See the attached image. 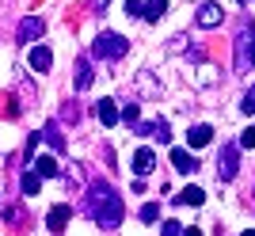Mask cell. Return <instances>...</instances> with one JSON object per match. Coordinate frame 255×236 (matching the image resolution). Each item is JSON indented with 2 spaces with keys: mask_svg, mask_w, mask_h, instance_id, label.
<instances>
[{
  "mask_svg": "<svg viewBox=\"0 0 255 236\" xmlns=\"http://www.w3.org/2000/svg\"><path fill=\"white\" fill-rule=\"evenodd\" d=\"M19 217H23L19 206H8V210H4V221H19Z\"/></svg>",
  "mask_w": 255,
  "mask_h": 236,
  "instance_id": "cell-25",
  "label": "cell"
},
{
  "mask_svg": "<svg viewBox=\"0 0 255 236\" xmlns=\"http://www.w3.org/2000/svg\"><path fill=\"white\" fill-rule=\"evenodd\" d=\"M34 168H38V175H42V179L61 175V168H57V160H53V156H38V164H34Z\"/></svg>",
  "mask_w": 255,
  "mask_h": 236,
  "instance_id": "cell-16",
  "label": "cell"
},
{
  "mask_svg": "<svg viewBox=\"0 0 255 236\" xmlns=\"http://www.w3.org/2000/svg\"><path fill=\"white\" fill-rule=\"evenodd\" d=\"M38 183H42V175L27 172V175H23V194H38Z\"/></svg>",
  "mask_w": 255,
  "mask_h": 236,
  "instance_id": "cell-18",
  "label": "cell"
},
{
  "mask_svg": "<svg viewBox=\"0 0 255 236\" xmlns=\"http://www.w3.org/2000/svg\"><path fill=\"white\" fill-rule=\"evenodd\" d=\"M50 65H53L50 46H34V50H31V69H34V73H50Z\"/></svg>",
  "mask_w": 255,
  "mask_h": 236,
  "instance_id": "cell-8",
  "label": "cell"
},
{
  "mask_svg": "<svg viewBox=\"0 0 255 236\" xmlns=\"http://www.w3.org/2000/svg\"><path fill=\"white\" fill-rule=\"evenodd\" d=\"M76 88H80V92H84V88H92V80H96V76H92V65L84 61V57H80V61H76Z\"/></svg>",
  "mask_w": 255,
  "mask_h": 236,
  "instance_id": "cell-15",
  "label": "cell"
},
{
  "mask_svg": "<svg viewBox=\"0 0 255 236\" xmlns=\"http://www.w3.org/2000/svg\"><path fill=\"white\" fill-rule=\"evenodd\" d=\"M126 15H145V4L141 0H126Z\"/></svg>",
  "mask_w": 255,
  "mask_h": 236,
  "instance_id": "cell-22",
  "label": "cell"
},
{
  "mask_svg": "<svg viewBox=\"0 0 255 236\" xmlns=\"http://www.w3.org/2000/svg\"><path fill=\"white\" fill-rule=\"evenodd\" d=\"M240 145H244V149H252V145H255V126H248L244 133H240Z\"/></svg>",
  "mask_w": 255,
  "mask_h": 236,
  "instance_id": "cell-23",
  "label": "cell"
},
{
  "mask_svg": "<svg viewBox=\"0 0 255 236\" xmlns=\"http://www.w3.org/2000/svg\"><path fill=\"white\" fill-rule=\"evenodd\" d=\"M152 164H156V152H152V149H137V152H133V172H137V175H149Z\"/></svg>",
  "mask_w": 255,
  "mask_h": 236,
  "instance_id": "cell-11",
  "label": "cell"
},
{
  "mask_svg": "<svg viewBox=\"0 0 255 236\" xmlns=\"http://www.w3.org/2000/svg\"><path fill=\"white\" fill-rule=\"evenodd\" d=\"M175 202H179V206H202L206 202V191H202V187H187V191H179Z\"/></svg>",
  "mask_w": 255,
  "mask_h": 236,
  "instance_id": "cell-14",
  "label": "cell"
},
{
  "mask_svg": "<svg viewBox=\"0 0 255 236\" xmlns=\"http://www.w3.org/2000/svg\"><path fill=\"white\" fill-rule=\"evenodd\" d=\"M69 214H73L69 206H53L50 214H46V225H50V233H61V229L69 225Z\"/></svg>",
  "mask_w": 255,
  "mask_h": 236,
  "instance_id": "cell-10",
  "label": "cell"
},
{
  "mask_svg": "<svg viewBox=\"0 0 255 236\" xmlns=\"http://www.w3.org/2000/svg\"><path fill=\"white\" fill-rule=\"evenodd\" d=\"M221 19H225L221 4H202V8L194 11V23H198V27H217Z\"/></svg>",
  "mask_w": 255,
  "mask_h": 236,
  "instance_id": "cell-5",
  "label": "cell"
},
{
  "mask_svg": "<svg viewBox=\"0 0 255 236\" xmlns=\"http://www.w3.org/2000/svg\"><path fill=\"white\" fill-rule=\"evenodd\" d=\"M240 111L255 115V88H252V92H244V99H240Z\"/></svg>",
  "mask_w": 255,
  "mask_h": 236,
  "instance_id": "cell-21",
  "label": "cell"
},
{
  "mask_svg": "<svg viewBox=\"0 0 255 236\" xmlns=\"http://www.w3.org/2000/svg\"><path fill=\"white\" fill-rule=\"evenodd\" d=\"M126 50H129V42L122 38V34H115V31L96 34V42H92V54H96V57H107V61H118Z\"/></svg>",
  "mask_w": 255,
  "mask_h": 236,
  "instance_id": "cell-3",
  "label": "cell"
},
{
  "mask_svg": "<svg viewBox=\"0 0 255 236\" xmlns=\"http://www.w3.org/2000/svg\"><path fill=\"white\" fill-rule=\"evenodd\" d=\"M42 141L50 145V149L65 152V137H61V129H57V122H46V129H42Z\"/></svg>",
  "mask_w": 255,
  "mask_h": 236,
  "instance_id": "cell-12",
  "label": "cell"
},
{
  "mask_svg": "<svg viewBox=\"0 0 255 236\" xmlns=\"http://www.w3.org/2000/svg\"><path fill=\"white\" fill-rule=\"evenodd\" d=\"M236 69H240V73L255 69V27L252 23H244V27L236 31Z\"/></svg>",
  "mask_w": 255,
  "mask_h": 236,
  "instance_id": "cell-2",
  "label": "cell"
},
{
  "mask_svg": "<svg viewBox=\"0 0 255 236\" xmlns=\"http://www.w3.org/2000/svg\"><path fill=\"white\" fill-rule=\"evenodd\" d=\"M92 4H99V8H107V0H92Z\"/></svg>",
  "mask_w": 255,
  "mask_h": 236,
  "instance_id": "cell-27",
  "label": "cell"
},
{
  "mask_svg": "<svg viewBox=\"0 0 255 236\" xmlns=\"http://www.w3.org/2000/svg\"><path fill=\"white\" fill-rule=\"evenodd\" d=\"M46 23L38 19V15H27V19L19 23V42H31V38H42Z\"/></svg>",
  "mask_w": 255,
  "mask_h": 236,
  "instance_id": "cell-6",
  "label": "cell"
},
{
  "mask_svg": "<svg viewBox=\"0 0 255 236\" xmlns=\"http://www.w3.org/2000/svg\"><path fill=\"white\" fill-rule=\"evenodd\" d=\"M156 217H160V206L156 202H145V206H141V221H156Z\"/></svg>",
  "mask_w": 255,
  "mask_h": 236,
  "instance_id": "cell-20",
  "label": "cell"
},
{
  "mask_svg": "<svg viewBox=\"0 0 255 236\" xmlns=\"http://www.w3.org/2000/svg\"><path fill=\"white\" fill-rule=\"evenodd\" d=\"M137 133H160V141H168V122H152V126H137Z\"/></svg>",
  "mask_w": 255,
  "mask_h": 236,
  "instance_id": "cell-19",
  "label": "cell"
},
{
  "mask_svg": "<svg viewBox=\"0 0 255 236\" xmlns=\"http://www.w3.org/2000/svg\"><path fill=\"white\" fill-rule=\"evenodd\" d=\"M168 11V0H145V19H160Z\"/></svg>",
  "mask_w": 255,
  "mask_h": 236,
  "instance_id": "cell-17",
  "label": "cell"
},
{
  "mask_svg": "<svg viewBox=\"0 0 255 236\" xmlns=\"http://www.w3.org/2000/svg\"><path fill=\"white\" fill-rule=\"evenodd\" d=\"M171 164H175V172H183V175L198 172V160H194L187 149H171Z\"/></svg>",
  "mask_w": 255,
  "mask_h": 236,
  "instance_id": "cell-7",
  "label": "cell"
},
{
  "mask_svg": "<svg viewBox=\"0 0 255 236\" xmlns=\"http://www.w3.org/2000/svg\"><path fill=\"white\" fill-rule=\"evenodd\" d=\"M183 225H175V221H164V229H160V236H179Z\"/></svg>",
  "mask_w": 255,
  "mask_h": 236,
  "instance_id": "cell-24",
  "label": "cell"
},
{
  "mask_svg": "<svg viewBox=\"0 0 255 236\" xmlns=\"http://www.w3.org/2000/svg\"><path fill=\"white\" fill-rule=\"evenodd\" d=\"M236 168H240V149L236 145H221V156H217V179H236Z\"/></svg>",
  "mask_w": 255,
  "mask_h": 236,
  "instance_id": "cell-4",
  "label": "cell"
},
{
  "mask_svg": "<svg viewBox=\"0 0 255 236\" xmlns=\"http://www.w3.org/2000/svg\"><path fill=\"white\" fill-rule=\"evenodd\" d=\"M96 115H99V122H103V126H115L118 118H122L115 99H99V103H96Z\"/></svg>",
  "mask_w": 255,
  "mask_h": 236,
  "instance_id": "cell-9",
  "label": "cell"
},
{
  "mask_svg": "<svg viewBox=\"0 0 255 236\" xmlns=\"http://www.w3.org/2000/svg\"><path fill=\"white\" fill-rule=\"evenodd\" d=\"M84 210L99 229H118V221L126 214V206H122V198L111 191V183H92V187H88Z\"/></svg>",
  "mask_w": 255,
  "mask_h": 236,
  "instance_id": "cell-1",
  "label": "cell"
},
{
  "mask_svg": "<svg viewBox=\"0 0 255 236\" xmlns=\"http://www.w3.org/2000/svg\"><path fill=\"white\" fill-rule=\"evenodd\" d=\"M240 236H255V229H248V233H240Z\"/></svg>",
  "mask_w": 255,
  "mask_h": 236,
  "instance_id": "cell-28",
  "label": "cell"
},
{
  "mask_svg": "<svg viewBox=\"0 0 255 236\" xmlns=\"http://www.w3.org/2000/svg\"><path fill=\"white\" fill-rule=\"evenodd\" d=\"M183 236H202V233H198V229H183Z\"/></svg>",
  "mask_w": 255,
  "mask_h": 236,
  "instance_id": "cell-26",
  "label": "cell"
},
{
  "mask_svg": "<svg viewBox=\"0 0 255 236\" xmlns=\"http://www.w3.org/2000/svg\"><path fill=\"white\" fill-rule=\"evenodd\" d=\"M187 141H191V149H206V145L213 141V129L210 126H194L191 133H187Z\"/></svg>",
  "mask_w": 255,
  "mask_h": 236,
  "instance_id": "cell-13",
  "label": "cell"
}]
</instances>
